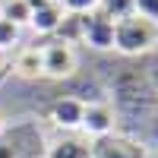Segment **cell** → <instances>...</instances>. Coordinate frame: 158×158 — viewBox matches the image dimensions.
<instances>
[{"mask_svg":"<svg viewBox=\"0 0 158 158\" xmlns=\"http://www.w3.org/2000/svg\"><path fill=\"white\" fill-rule=\"evenodd\" d=\"M158 44V22L139 16V13H130V16L114 22V51L120 54H149Z\"/></svg>","mask_w":158,"mask_h":158,"instance_id":"6da1fadb","label":"cell"},{"mask_svg":"<svg viewBox=\"0 0 158 158\" xmlns=\"http://www.w3.org/2000/svg\"><path fill=\"white\" fill-rule=\"evenodd\" d=\"M3 76H6V57L0 54V79H3Z\"/></svg>","mask_w":158,"mask_h":158,"instance_id":"2e32d148","label":"cell"},{"mask_svg":"<svg viewBox=\"0 0 158 158\" xmlns=\"http://www.w3.org/2000/svg\"><path fill=\"white\" fill-rule=\"evenodd\" d=\"M60 3L67 13H92V10H98L101 0H60Z\"/></svg>","mask_w":158,"mask_h":158,"instance_id":"5bb4252c","label":"cell"},{"mask_svg":"<svg viewBox=\"0 0 158 158\" xmlns=\"http://www.w3.org/2000/svg\"><path fill=\"white\" fill-rule=\"evenodd\" d=\"M133 13H139V16L158 22V0H133Z\"/></svg>","mask_w":158,"mask_h":158,"instance_id":"4fadbf2b","label":"cell"},{"mask_svg":"<svg viewBox=\"0 0 158 158\" xmlns=\"http://www.w3.org/2000/svg\"><path fill=\"white\" fill-rule=\"evenodd\" d=\"M3 127H6V120H3V114H0V133H3Z\"/></svg>","mask_w":158,"mask_h":158,"instance_id":"ac0fdd59","label":"cell"},{"mask_svg":"<svg viewBox=\"0 0 158 158\" xmlns=\"http://www.w3.org/2000/svg\"><path fill=\"white\" fill-rule=\"evenodd\" d=\"M63 16H67L63 3H60V0H51V3H44V6L32 10V19H29V25H32L35 32H41V35H51V32H57V29H60Z\"/></svg>","mask_w":158,"mask_h":158,"instance_id":"8992f818","label":"cell"},{"mask_svg":"<svg viewBox=\"0 0 158 158\" xmlns=\"http://www.w3.org/2000/svg\"><path fill=\"white\" fill-rule=\"evenodd\" d=\"M48 158H89V152L79 146V142H60L48 152Z\"/></svg>","mask_w":158,"mask_h":158,"instance_id":"8fae6325","label":"cell"},{"mask_svg":"<svg viewBox=\"0 0 158 158\" xmlns=\"http://www.w3.org/2000/svg\"><path fill=\"white\" fill-rule=\"evenodd\" d=\"M79 38L95 51L114 48V19H108L101 10L82 13V32H79Z\"/></svg>","mask_w":158,"mask_h":158,"instance_id":"3957f363","label":"cell"},{"mask_svg":"<svg viewBox=\"0 0 158 158\" xmlns=\"http://www.w3.org/2000/svg\"><path fill=\"white\" fill-rule=\"evenodd\" d=\"M44 3H51V0H29V6H32V10H38V6H44Z\"/></svg>","mask_w":158,"mask_h":158,"instance_id":"e0dca14e","label":"cell"},{"mask_svg":"<svg viewBox=\"0 0 158 158\" xmlns=\"http://www.w3.org/2000/svg\"><path fill=\"white\" fill-rule=\"evenodd\" d=\"M19 35H22V29H19L16 22L0 19V54H6L10 48H16L19 44Z\"/></svg>","mask_w":158,"mask_h":158,"instance_id":"9c48e42d","label":"cell"},{"mask_svg":"<svg viewBox=\"0 0 158 158\" xmlns=\"http://www.w3.org/2000/svg\"><path fill=\"white\" fill-rule=\"evenodd\" d=\"M92 158H127V146L123 142H101Z\"/></svg>","mask_w":158,"mask_h":158,"instance_id":"7c38bea8","label":"cell"},{"mask_svg":"<svg viewBox=\"0 0 158 158\" xmlns=\"http://www.w3.org/2000/svg\"><path fill=\"white\" fill-rule=\"evenodd\" d=\"M0 158H16V146H13V142H3V139H0Z\"/></svg>","mask_w":158,"mask_h":158,"instance_id":"9a60e30c","label":"cell"},{"mask_svg":"<svg viewBox=\"0 0 158 158\" xmlns=\"http://www.w3.org/2000/svg\"><path fill=\"white\" fill-rule=\"evenodd\" d=\"M0 19L16 22L19 29H22V25H29V19H32L29 0H3V3H0Z\"/></svg>","mask_w":158,"mask_h":158,"instance_id":"ba28073f","label":"cell"},{"mask_svg":"<svg viewBox=\"0 0 158 158\" xmlns=\"http://www.w3.org/2000/svg\"><path fill=\"white\" fill-rule=\"evenodd\" d=\"M114 108L111 104H104V101H92V104H85V111H82V127L79 130H85L89 136H98V139H104V136H111L114 133Z\"/></svg>","mask_w":158,"mask_h":158,"instance_id":"277c9868","label":"cell"},{"mask_svg":"<svg viewBox=\"0 0 158 158\" xmlns=\"http://www.w3.org/2000/svg\"><path fill=\"white\" fill-rule=\"evenodd\" d=\"M98 10H101L108 19L117 22V19H123V16H130V13H133V0H101Z\"/></svg>","mask_w":158,"mask_h":158,"instance_id":"30bf717a","label":"cell"},{"mask_svg":"<svg viewBox=\"0 0 158 158\" xmlns=\"http://www.w3.org/2000/svg\"><path fill=\"white\" fill-rule=\"evenodd\" d=\"M82 111H85V104L79 101V98H57L54 104H51V120H54V127L60 130H79L82 127Z\"/></svg>","mask_w":158,"mask_h":158,"instance_id":"5b68a950","label":"cell"},{"mask_svg":"<svg viewBox=\"0 0 158 158\" xmlns=\"http://www.w3.org/2000/svg\"><path fill=\"white\" fill-rule=\"evenodd\" d=\"M41 57H44V76L51 79H67L76 73V48L70 41H51L41 48Z\"/></svg>","mask_w":158,"mask_h":158,"instance_id":"7a4b0ae2","label":"cell"},{"mask_svg":"<svg viewBox=\"0 0 158 158\" xmlns=\"http://www.w3.org/2000/svg\"><path fill=\"white\" fill-rule=\"evenodd\" d=\"M13 70L25 79H38L44 76V57H41V48H19L16 57H13Z\"/></svg>","mask_w":158,"mask_h":158,"instance_id":"52a82bcc","label":"cell"}]
</instances>
